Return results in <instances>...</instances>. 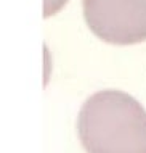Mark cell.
I'll use <instances>...</instances> for the list:
<instances>
[{
  "instance_id": "3",
  "label": "cell",
  "mask_w": 146,
  "mask_h": 153,
  "mask_svg": "<svg viewBox=\"0 0 146 153\" xmlns=\"http://www.w3.org/2000/svg\"><path fill=\"white\" fill-rule=\"evenodd\" d=\"M68 3V0H44V18L53 16Z\"/></svg>"
},
{
  "instance_id": "1",
  "label": "cell",
  "mask_w": 146,
  "mask_h": 153,
  "mask_svg": "<svg viewBox=\"0 0 146 153\" xmlns=\"http://www.w3.org/2000/svg\"><path fill=\"white\" fill-rule=\"evenodd\" d=\"M77 135L87 153H146V111L122 90H101L82 105Z\"/></svg>"
},
{
  "instance_id": "2",
  "label": "cell",
  "mask_w": 146,
  "mask_h": 153,
  "mask_svg": "<svg viewBox=\"0 0 146 153\" xmlns=\"http://www.w3.org/2000/svg\"><path fill=\"white\" fill-rule=\"evenodd\" d=\"M83 18L98 39L114 45L146 40V0H82Z\"/></svg>"
}]
</instances>
